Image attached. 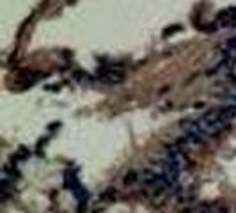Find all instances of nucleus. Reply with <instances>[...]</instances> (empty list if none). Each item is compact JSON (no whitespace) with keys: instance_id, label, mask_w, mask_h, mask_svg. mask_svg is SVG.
Here are the masks:
<instances>
[{"instance_id":"obj_1","label":"nucleus","mask_w":236,"mask_h":213,"mask_svg":"<svg viewBox=\"0 0 236 213\" xmlns=\"http://www.w3.org/2000/svg\"><path fill=\"white\" fill-rule=\"evenodd\" d=\"M236 119V103H225L222 107L211 109L204 112L201 117L193 119L185 126V137L179 140V148H192V146H203L211 140L215 135L224 131L227 126Z\"/></svg>"},{"instance_id":"obj_2","label":"nucleus","mask_w":236,"mask_h":213,"mask_svg":"<svg viewBox=\"0 0 236 213\" xmlns=\"http://www.w3.org/2000/svg\"><path fill=\"white\" fill-rule=\"evenodd\" d=\"M236 62V36L229 38L224 41V44L220 46V64L218 68H225V66H233Z\"/></svg>"},{"instance_id":"obj_3","label":"nucleus","mask_w":236,"mask_h":213,"mask_svg":"<svg viewBox=\"0 0 236 213\" xmlns=\"http://www.w3.org/2000/svg\"><path fill=\"white\" fill-rule=\"evenodd\" d=\"M217 27H236V7L220 13L217 18Z\"/></svg>"}]
</instances>
